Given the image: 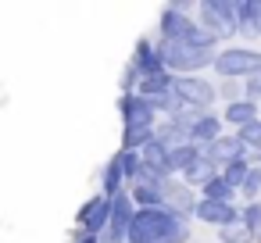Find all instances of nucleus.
I'll return each instance as SVG.
<instances>
[{"label": "nucleus", "mask_w": 261, "mask_h": 243, "mask_svg": "<svg viewBox=\"0 0 261 243\" xmlns=\"http://www.w3.org/2000/svg\"><path fill=\"white\" fill-rule=\"evenodd\" d=\"M133 65H136V72L147 79V75H161V72H168V65H165V58H161V50H158V43L154 40H136V47H133Z\"/></svg>", "instance_id": "nucleus-8"}, {"label": "nucleus", "mask_w": 261, "mask_h": 243, "mask_svg": "<svg viewBox=\"0 0 261 243\" xmlns=\"http://www.w3.org/2000/svg\"><path fill=\"white\" fill-rule=\"evenodd\" d=\"M122 186H125V172H122V161H118V154H115V157L104 165V172H100V193H104V197H118Z\"/></svg>", "instance_id": "nucleus-16"}, {"label": "nucleus", "mask_w": 261, "mask_h": 243, "mask_svg": "<svg viewBox=\"0 0 261 243\" xmlns=\"http://www.w3.org/2000/svg\"><path fill=\"white\" fill-rule=\"evenodd\" d=\"M218 175H222V168H218L211 157H204V154H200V157L182 172V182H186V186H200V190H204V186H207L211 179H218Z\"/></svg>", "instance_id": "nucleus-14"}, {"label": "nucleus", "mask_w": 261, "mask_h": 243, "mask_svg": "<svg viewBox=\"0 0 261 243\" xmlns=\"http://www.w3.org/2000/svg\"><path fill=\"white\" fill-rule=\"evenodd\" d=\"M257 68H261V54L254 47H225L218 50V61H215V72L222 79H250Z\"/></svg>", "instance_id": "nucleus-3"}, {"label": "nucleus", "mask_w": 261, "mask_h": 243, "mask_svg": "<svg viewBox=\"0 0 261 243\" xmlns=\"http://www.w3.org/2000/svg\"><path fill=\"white\" fill-rule=\"evenodd\" d=\"M236 193H240V190H232L222 175H218V179H211V182L200 190V197H207V200H229V204L236 200Z\"/></svg>", "instance_id": "nucleus-23"}, {"label": "nucleus", "mask_w": 261, "mask_h": 243, "mask_svg": "<svg viewBox=\"0 0 261 243\" xmlns=\"http://www.w3.org/2000/svg\"><path fill=\"white\" fill-rule=\"evenodd\" d=\"M165 200H168V207H172L175 214H182V218L197 214V204H200V197H193V186H186L182 179H172V182L165 186Z\"/></svg>", "instance_id": "nucleus-10"}, {"label": "nucleus", "mask_w": 261, "mask_h": 243, "mask_svg": "<svg viewBox=\"0 0 261 243\" xmlns=\"http://www.w3.org/2000/svg\"><path fill=\"white\" fill-rule=\"evenodd\" d=\"M75 243H100V236H93V232L79 229V232H75Z\"/></svg>", "instance_id": "nucleus-28"}, {"label": "nucleus", "mask_w": 261, "mask_h": 243, "mask_svg": "<svg viewBox=\"0 0 261 243\" xmlns=\"http://www.w3.org/2000/svg\"><path fill=\"white\" fill-rule=\"evenodd\" d=\"M186 239H190V225L172 207L136 211V222L129 229V243H186Z\"/></svg>", "instance_id": "nucleus-1"}, {"label": "nucleus", "mask_w": 261, "mask_h": 243, "mask_svg": "<svg viewBox=\"0 0 261 243\" xmlns=\"http://www.w3.org/2000/svg\"><path fill=\"white\" fill-rule=\"evenodd\" d=\"M218 239H222V243H254L257 232H254L250 225H243V222H232V225L218 229Z\"/></svg>", "instance_id": "nucleus-20"}, {"label": "nucleus", "mask_w": 261, "mask_h": 243, "mask_svg": "<svg viewBox=\"0 0 261 243\" xmlns=\"http://www.w3.org/2000/svg\"><path fill=\"white\" fill-rule=\"evenodd\" d=\"M190 25H193V18H190V15H179V11L168 4V8H161L158 36H161V40H172V43H182L186 33H190Z\"/></svg>", "instance_id": "nucleus-11"}, {"label": "nucleus", "mask_w": 261, "mask_h": 243, "mask_svg": "<svg viewBox=\"0 0 261 243\" xmlns=\"http://www.w3.org/2000/svg\"><path fill=\"white\" fill-rule=\"evenodd\" d=\"M240 140L247 143V150H250V154H257V150H261V118H257V122H250L247 129H240Z\"/></svg>", "instance_id": "nucleus-25"}, {"label": "nucleus", "mask_w": 261, "mask_h": 243, "mask_svg": "<svg viewBox=\"0 0 261 243\" xmlns=\"http://www.w3.org/2000/svg\"><path fill=\"white\" fill-rule=\"evenodd\" d=\"M240 222L243 225H250L254 232H261V200H243V207H240Z\"/></svg>", "instance_id": "nucleus-24"}, {"label": "nucleus", "mask_w": 261, "mask_h": 243, "mask_svg": "<svg viewBox=\"0 0 261 243\" xmlns=\"http://www.w3.org/2000/svg\"><path fill=\"white\" fill-rule=\"evenodd\" d=\"M136 204H133V193L122 190L118 197H111V225L108 232L100 236V243H129V229L136 222Z\"/></svg>", "instance_id": "nucleus-4"}, {"label": "nucleus", "mask_w": 261, "mask_h": 243, "mask_svg": "<svg viewBox=\"0 0 261 243\" xmlns=\"http://www.w3.org/2000/svg\"><path fill=\"white\" fill-rule=\"evenodd\" d=\"M257 118H261V104H257V100H247V97L236 100V104H225V111H222V122H225L229 129H236V132L247 129V125L257 122Z\"/></svg>", "instance_id": "nucleus-12"}, {"label": "nucleus", "mask_w": 261, "mask_h": 243, "mask_svg": "<svg viewBox=\"0 0 261 243\" xmlns=\"http://www.w3.org/2000/svg\"><path fill=\"white\" fill-rule=\"evenodd\" d=\"M240 197H247V204L261 197V168H250V175H247V182H243Z\"/></svg>", "instance_id": "nucleus-26"}, {"label": "nucleus", "mask_w": 261, "mask_h": 243, "mask_svg": "<svg viewBox=\"0 0 261 243\" xmlns=\"http://www.w3.org/2000/svg\"><path fill=\"white\" fill-rule=\"evenodd\" d=\"M118 161H122V172H125V182H140L143 175V150H118Z\"/></svg>", "instance_id": "nucleus-19"}, {"label": "nucleus", "mask_w": 261, "mask_h": 243, "mask_svg": "<svg viewBox=\"0 0 261 243\" xmlns=\"http://www.w3.org/2000/svg\"><path fill=\"white\" fill-rule=\"evenodd\" d=\"M75 222H79V229H86V232H93V236H104L108 225H111V197H104V193L90 197V200L79 207Z\"/></svg>", "instance_id": "nucleus-6"}, {"label": "nucleus", "mask_w": 261, "mask_h": 243, "mask_svg": "<svg viewBox=\"0 0 261 243\" xmlns=\"http://www.w3.org/2000/svg\"><path fill=\"white\" fill-rule=\"evenodd\" d=\"M197 157H200V150H197L193 143H182V147H175V150H172V172L182 179V172H186V168H190Z\"/></svg>", "instance_id": "nucleus-21"}, {"label": "nucleus", "mask_w": 261, "mask_h": 243, "mask_svg": "<svg viewBox=\"0 0 261 243\" xmlns=\"http://www.w3.org/2000/svg\"><path fill=\"white\" fill-rule=\"evenodd\" d=\"M133 204L140 207V211H154V207H168V200H165V190H158V186H147V182H136L133 190Z\"/></svg>", "instance_id": "nucleus-17"}, {"label": "nucleus", "mask_w": 261, "mask_h": 243, "mask_svg": "<svg viewBox=\"0 0 261 243\" xmlns=\"http://www.w3.org/2000/svg\"><path fill=\"white\" fill-rule=\"evenodd\" d=\"M154 140H158L154 125H129V129H122V150H143Z\"/></svg>", "instance_id": "nucleus-18"}, {"label": "nucleus", "mask_w": 261, "mask_h": 243, "mask_svg": "<svg viewBox=\"0 0 261 243\" xmlns=\"http://www.w3.org/2000/svg\"><path fill=\"white\" fill-rule=\"evenodd\" d=\"M243 97H247V100H257V104H261V68H257V72H254V75H250V79L243 83Z\"/></svg>", "instance_id": "nucleus-27"}, {"label": "nucleus", "mask_w": 261, "mask_h": 243, "mask_svg": "<svg viewBox=\"0 0 261 243\" xmlns=\"http://www.w3.org/2000/svg\"><path fill=\"white\" fill-rule=\"evenodd\" d=\"M240 33L247 40L261 36V0H240Z\"/></svg>", "instance_id": "nucleus-15"}, {"label": "nucleus", "mask_w": 261, "mask_h": 243, "mask_svg": "<svg viewBox=\"0 0 261 243\" xmlns=\"http://www.w3.org/2000/svg\"><path fill=\"white\" fill-rule=\"evenodd\" d=\"M200 25L215 33V40H232L240 33V0H204L197 4Z\"/></svg>", "instance_id": "nucleus-2"}, {"label": "nucleus", "mask_w": 261, "mask_h": 243, "mask_svg": "<svg viewBox=\"0 0 261 243\" xmlns=\"http://www.w3.org/2000/svg\"><path fill=\"white\" fill-rule=\"evenodd\" d=\"M250 168H254V165H250L247 157H243V161H232V165H225V168H222V179H225L232 190H243V182H247Z\"/></svg>", "instance_id": "nucleus-22"}, {"label": "nucleus", "mask_w": 261, "mask_h": 243, "mask_svg": "<svg viewBox=\"0 0 261 243\" xmlns=\"http://www.w3.org/2000/svg\"><path fill=\"white\" fill-rule=\"evenodd\" d=\"M143 168L161 175V179H175L172 172V147H165L161 140H154L150 147H143Z\"/></svg>", "instance_id": "nucleus-13"}, {"label": "nucleus", "mask_w": 261, "mask_h": 243, "mask_svg": "<svg viewBox=\"0 0 261 243\" xmlns=\"http://www.w3.org/2000/svg\"><path fill=\"white\" fill-rule=\"evenodd\" d=\"M193 218H200L204 225L225 229V225L240 222V207H236V204H229V200H207V197H200V204H197V214H193Z\"/></svg>", "instance_id": "nucleus-7"}, {"label": "nucleus", "mask_w": 261, "mask_h": 243, "mask_svg": "<svg viewBox=\"0 0 261 243\" xmlns=\"http://www.w3.org/2000/svg\"><path fill=\"white\" fill-rule=\"evenodd\" d=\"M172 90H175V97H179L186 107H193V111H211V104H215V97H218V90H215L211 83H204L200 75H175Z\"/></svg>", "instance_id": "nucleus-5"}, {"label": "nucleus", "mask_w": 261, "mask_h": 243, "mask_svg": "<svg viewBox=\"0 0 261 243\" xmlns=\"http://www.w3.org/2000/svg\"><path fill=\"white\" fill-rule=\"evenodd\" d=\"M122 125L129 129V125H154L158 129V111L150 107V100L147 97H140V93H129V97H122Z\"/></svg>", "instance_id": "nucleus-9"}]
</instances>
